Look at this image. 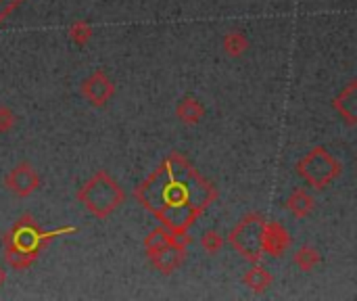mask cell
<instances>
[{
    "label": "cell",
    "instance_id": "7c38bea8",
    "mask_svg": "<svg viewBox=\"0 0 357 301\" xmlns=\"http://www.w3.org/2000/svg\"><path fill=\"white\" fill-rule=\"evenodd\" d=\"M176 118L184 126H196L205 118V107L199 98L194 96H184L180 103L176 105Z\"/></svg>",
    "mask_w": 357,
    "mask_h": 301
},
{
    "label": "cell",
    "instance_id": "ac0fdd59",
    "mask_svg": "<svg viewBox=\"0 0 357 301\" xmlns=\"http://www.w3.org/2000/svg\"><path fill=\"white\" fill-rule=\"evenodd\" d=\"M17 124V116L13 113L11 107L0 105V134H9Z\"/></svg>",
    "mask_w": 357,
    "mask_h": 301
},
{
    "label": "cell",
    "instance_id": "9a60e30c",
    "mask_svg": "<svg viewBox=\"0 0 357 301\" xmlns=\"http://www.w3.org/2000/svg\"><path fill=\"white\" fill-rule=\"evenodd\" d=\"M293 262H295V266H297L301 272H311L315 266H320L322 253H320L315 247H311V245H303V247H299V249L295 251Z\"/></svg>",
    "mask_w": 357,
    "mask_h": 301
},
{
    "label": "cell",
    "instance_id": "7a4b0ae2",
    "mask_svg": "<svg viewBox=\"0 0 357 301\" xmlns=\"http://www.w3.org/2000/svg\"><path fill=\"white\" fill-rule=\"evenodd\" d=\"M77 232V226H61L53 230L40 228L32 214H24L3 237V251L5 259L13 270H28L40 253L63 235Z\"/></svg>",
    "mask_w": 357,
    "mask_h": 301
},
{
    "label": "cell",
    "instance_id": "8992f818",
    "mask_svg": "<svg viewBox=\"0 0 357 301\" xmlns=\"http://www.w3.org/2000/svg\"><path fill=\"white\" fill-rule=\"evenodd\" d=\"M264 222H266V218L262 214H249L228 235L230 245L251 264H259V259L264 257V249H262Z\"/></svg>",
    "mask_w": 357,
    "mask_h": 301
},
{
    "label": "cell",
    "instance_id": "d6986e66",
    "mask_svg": "<svg viewBox=\"0 0 357 301\" xmlns=\"http://www.w3.org/2000/svg\"><path fill=\"white\" fill-rule=\"evenodd\" d=\"M21 3L24 0H0V24H3Z\"/></svg>",
    "mask_w": 357,
    "mask_h": 301
},
{
    "label": "cell",
    "instance_id": "3957f363",
    "mask_svg": "<svg viewBox=\"0 0 357 301\" xmlns=\"http://www.w3.org/2000/svg\"><path fill=\"white\" fill-rule=\"evenodd\" d=\"M77 201L90 216L96 220H107L124 206L126 192L107 170H98L88 182L80 186Z\"/></svg>",
    "mask_w": 357,
    "mask_h": 301
},
{
    "label": "cell",
    "instance_id": "30bf717a",
    "mask_svg": "<svg viewBox=\"0 0 357 301\" xmlns=\"http://www.w3.org/2000/svg\"><path fill=\"white\" fill-rule=\"evenodd\" d=\"M332 105L336 113L353 126L357 122V82H349L347 88L340 90V94L332 100Z\"/></svg>",
    "mask_w": 357,
    "mask_h": 301
},
{
    "label": "cell",
    "instance_id": "9c48e42d",
    "mask_svg": "<svg viewBox=\"0 0 357 301\" xmlns=\"http://www.w3.org/2000/svg\"><path fill=\"white\" fill-rule=\"evenodd\" d=\"M291 243H293V239L280 222H270V220L264 222V232H262L264 255L282 257L286 253V249L291 247Z\"/></svg>",
    "mask_w": 357,
    "mask_h": 301
},
{
    "label": "cell",
    "instance_id": "2e32d148",
    "mask_svg": "<svg viewBox=\"0 0 357 301\" xmlns=\"http://www.w3.org/2000/svg\"><path fill=\"white\" fill-rule=\"evenodd\" d=\"M67 36L75 46H86L90 42V38H92V26L88 21H84V19H77V21H73L69 26Z\"/></svg>",
    "mask_w": 357,
    "mask_h": 301
},
{
    "label": "cell",
    "instance_id": "8fae6325",
    "mask_svg": "<svg viewBox=\"0 0 357 301\" xmlns=\"http://www.w3.org/2000/svg\"><path fill=\"white\" fill-rule=\"evenodd\" d=\"M286 210L295 218L303 220V218H307V216L313 214V210H315V199H313L311 192H307V188L299 186V188H295L289 194V199H286Z\"/></svg>",
    "mask_w": 357,
    "mask_h": 301
},
{
    "label": "cell",
    "instance_id": "6da1fadb",
    "mask_svg": "<svg viewBox=\"0 0 357 301\" xmlns=\"http://www.w3.org/2000/svg\"><path fill=\"white\" fill-rule=\"evenodd\" d=\"M134 197L163 228L184 237L217 199V188L180 151H172L134 188Z\"/></svg>",
    "mask_w": 357,
    "mask_h": 301
},
{
    "label": "cell",
    "instance_id": "277c9868",
    "mask_svg": "<svg viewBox=\"0 0 357 301\" xmlns=\"http://www.w3.org/2000/svg\"><path fill=\"white\" fill-rule=\"evenodd\" d=\"M188 243H190L188 235H184V237L174 235L167 228L159 226L145 237L143 245H145V253H147L151 266L159 274H172L184 264Z\"/></svg>",
    "mask_w": 357,
    "mask_h": 301
},
{
    "label": "cell",
    "instance_id": "5b68a950",
    "mask_svg": "<svg viewBox=\"0 0 357 301\" xmlns=\"http://www.w3.org/2000/svg\"><path fill=\"white\" fill-rule=\"evenodd\" d=\"M297 174L311 188L322 190L330 186L342 174V163L326 147L320 145V147H313L305 157L297 161Z\"/></svg>",
    "mask_w": 357,
    "mask_h": 301
},
{
    "label": "cell",
    "instance_id": "4fadbf2b",
    "mask_svg": "<svg viewBox=\"0 0 357 301\" xmlns=\"http://www.w3.org/2000/svg\"><path fill=\"white\" fill-rule=\"evenodd\" d=\"M243 284H245L249 291H253V293L259 295V293H266V291L274 284V276L270 274L268 268L255 264L253 268H249V270L243 274Z\"/></svg>",
    "mask_w": 357,
    "mask_h": 301
},
{
    "label": "cell",
    "instance_id": "e0dca14e",
    "mask_svg": "<svg viewBox=\"0 0 357 301\" xmlns=\"http://www.w3.org/2000/svg\"><path fill=\"white\" fill-rule=\"evenodd\" d=\"M201 247L209 253V255H215V253H219V249L223 247V235L221 232H217V230H205L203 235H201Z\"/></svg>",
    "mask_w": 357,
    "mask_h": 301
},
{
    "label": "cell",
    "instance_id": "ffe728a7",
    "mask_svg": "<svg viewBox=\"0 0 357 301\" xmlns=\"http://www.w3.org/2000/svg\"><path fill=\"white\" fill-rule=\"evenodd\" d=\"M5 282H7V272H5V268L0 266V289L5 286Z\"/></svg>",
    "mask_w": 357,
    "mask_h": 301
},
{
    "label": "cell",
    "instance_id": "ba28073f",
    "mask_svg": "<svg viewBox=\"0 0 357 301\" xmlns=\"http://www.w3.org/2000/svg\"><path fill=\"white\" fill-rule=\"evenodd\" d=\"M42 184V178L38 174V170L30 163V161H21L17 163L7 176H5V186L17 194V197H30L34 194Z\"/></svg>",
    "mask_w": 357,
    "mask_h": 301
},
{
    "label": "cell",
    "instance_id": "5bb4252c",
    "mask_svg": "<svg viewBox=\"0 0 357 301\" xmlns=\"http://www.w3.org/2000/svg\"><path fill=\"white\" fill-rule=\"evenodd\" d=\"M221 48L228 57H241L249 51V38L243 32H228L221 40Z\"/></svg>",
    "mask_w": 357,
    "mask_h": 301
},
{
    "label": "cell",
    "instance_id": "52a82bcc",
    "mask_svg": "<svg viewBox=\"0 0 357 301\" xmlns=\"http://www.w3.org/2000/svg\"><path fill=\"white\" fill-rule=\"evenodd\" d=\"M82 96L92 107L100 109L115 96V82L104 69H96L82 82Z\"/></svg>",
    "mask_w": 357,
    "mask_h": 301
}]
</instances>
